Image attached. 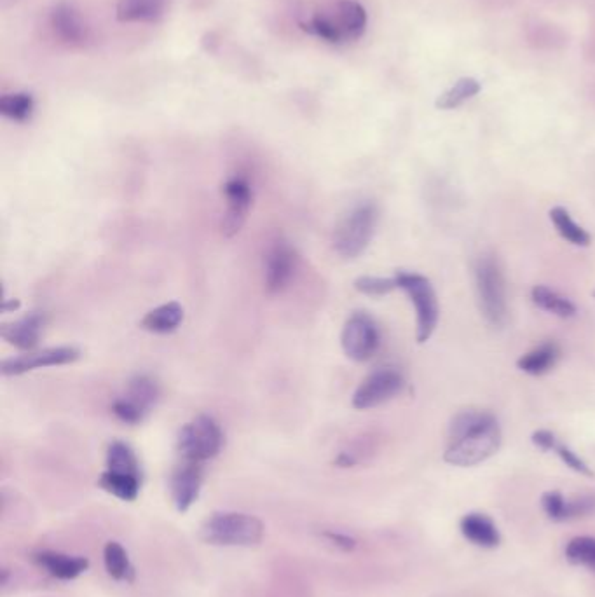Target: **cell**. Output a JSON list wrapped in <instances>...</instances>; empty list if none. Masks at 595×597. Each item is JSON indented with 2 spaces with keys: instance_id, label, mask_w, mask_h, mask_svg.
<instances>
[{
  "instance_id": "cell-20",
  "label": "cell",
  "mask_w": 595,
  "mask_h": 597,
  "mask_svg": "<svg viewBox=\"0 0 595 597\" xmlns=\"http://www.w3.org/2000/svg\"><path fill=\"white\" fill-rule=\"evenodd\" d=\"M168 0H119L117 20L124 23L156 21L165 13Z\"/></svg>"
},
{
  "instance_id": "cell-31",
  "label": "cell",
  "mask_w": 595,
  "mask_h": 597,
  "mask_svg": "<svg viewBox=\"0 0 595 597\" xmlns=\"http://www.w3.org/2000/svg\"><path fill=\"white\" fill-rule=\"evenodd\" d=\"M355 289L362 292L365 296L381 297L390 294L398 289L397 280L393 278H383V276H360L355 282Z\"/></svg>"
},
{
  "instance_id": "cell-3",
  "label": "cell",
  "mask_w": 595,
  "mask_h": 597,
  "mask_svg": "<svg viewBox=\"0 0 595 597\" xmlns=\"http://www.w3.org/2000/svg\"><path fill=\"white\" fill-rule=\"evenodd\" d=\"M379 212L372 201L353 206L336 226L334 250L344 259H356L367 250L376 233Z\"/></svg>"
},
{
  "instance_id": "cell-25",
  "label": "cell",
  "mask_w": 595,
  "mask_h": 597,
  "mask_svg": "<svg viewBox=\"0 0 595 597\" xmlns=\"http://www.w3.org/2000/svg\"><path fill=\"white\" fill-rule=\"evenodd\" d=\"M550 220L554 222L557 233L561 234L562 238L569 241L571 245L589 247L590 241H592L590 234L582 226L576 224L566 208H562V206L552 208L550 210Z\"/></svg>"
},
{
  "instance_id": "cell-5",
  "label": "cell",
  "mask_w": 595,
  "mask_h": 597,
  "mask_svg": "<svg viewBox=\"0 0 595 597\" xmlns=\"http://www.w3.org/2000/svg\"><path fill=\"white\" fill-rule=\"evenodd\" d=\"M224 433L219 423L206 414L185 423L177 437V451L180 458L194 463L213 460L222 451Z\"/></svg>"
},
{
  "instance_id": "cell-6",
  "label": "cell",
  "mask_w": 595,
  "mask_h": 597,
  "mask_svg": "<svg viewBox=\"0 0 595 597\" xmlns=\"http://www.w3.org/2000/svg\"><path fill=\"white\" fill-rule=\"evenodd\" d=\"M395 280H397L398 289L404 290L416 309L418 343L430 341L440 318L437 292L433 289V285L426 276L411 273V271H398Z\"/></svg>"
},
{
  "instance_id": "cell-22",
  "label": "cell",
  "mask_w": 595,
  "mask_h": 597,
  "mask_svg": "<svg viewBox=\"0 0 595 597\" xmlns=\"http://www.w3.org/2000/svg\"><path fill=\"white\" fill-rule=\"evenodd\" d=\"M100 488L105 489L110 495L116 496L119 500L135 501L140 495V486H142V477L130 474H117L105 470L100 477Z\"/></svg>"
},
{
  "instance_id": "cell-7",
  "label": "cell",
  "mask_w": 595,
  "mask_h": 597,
  "mask_svg": "<svg viewBox=\"0 0 595 597\" xmlns=\"http://www.w3.org/2000/svg\"><path fill=\"white\" fill-rule=\"evenodd\" d=\"M381 343V334L372 316L356 311L349 316L341 334L342 350L346 357L355 362H367L376 355Z\"/></svg>"
},
{
  "instance_id": "cell-36",
  "label": "cell",
  "mask_w": 595,
  "mask_h": 597,
  "mask_svg": "<svg viewBox=\"0 0 595 597\" xmlns=\"http://www.w3.org/2000/svg\"><path fill=\"white\" fill-rule=\"evenodd\" d=\"M325 536L329 538L330 542H334V545L341 547L344 550L355 549L356 542L349 536L341 535V533H325Z\"/></svg>"
},
{
  "instance_id": "cell-11",
  "label": "cell",
  "mask_w": 595,
  "mask_h": 597,
  "mask_svg": "<svg viewBox=\"0 0 595 597\" xmlns=\"http://www.w3.org/2000/svg\"><path fill=\"white\" fill-rule=\"evenodd\" d=\"M81 358V351L72 346H58L42 351H30L21 357L7 358L2 364L4 376H20L35 369L44 367H56V365H67L76 362Z\"/></svg>"
},
{
  "instance_id": "cell-12",
  "label": "cell",
  "mask_w": 595,
  "mask_h": 597,
  "mask_svg": "<svg viewBox=\"0 0 595 597\" xmlns=\"http://www.w3.org/2000/svg\"><path fill=\"white\" fill-rule=\"evenodd\" d=\"M203 484V465L182 460L171 475V498L178 512H187L198 500Z\"/></svg>"
},
{
  "instance_id": "cell-15",
  "label": "cell",
  "mask_w": 595,
  "mask_h": 597,
  "mask_svg": "<svg viewBox=\"0 0 595 597\" xmlns=\"http://www.w3.org/2000/svg\"><path fill=\"white\" fill-rule=\"evenodd\" d=\"M34 561L48 571L51 577L60 580H74L89 568L86 557L67 556L60 552H39L35 554Z\"/></svg>"
},
{
  "instance_id": "cell-28",
  "label": "cell",
  "mask_w": 595,
  "mask_h": 597,
  "mask_svg": "<svg viewBox=\"0 0 595 597\" xmlns=\"http://www.w3.org/2000/svg\"><path fill=\"white\" fill-rule=\"evenodd\" d=\"M479 93V81L473 77H463L452 86L451 90L445 91L444 95L438 97L437 107L442 110L458 109L459 105H463L466 100H470Z\"/></svg>"
},
{
  "instance_id": "cell-18",
  "label": "cell",
  "mask_w": 595,
  "mask_h": 597,
  "mask_svg": "<svg viewBox=\"0 0 595 597\" xmlns=\"http://www.w3.org/2000/svg\"><path fill=\"white\" fill-rule=\"evenodd\" d=\"M184 322V308L178 302H166L158 308L151 309L142 318V329L152 334H171Z\"/></svg>"
},
{
  "instance_id": "cell-32",
  "label": "cell",
  "mask_w": 595,
  "mask_h": 597,
  "mask_svg": "<svg viewBox=\"0 0 595 597\" xmlns=\"http://www.w3.org/2000/svg\"><path fill=\"white\" fill-rule=\"evenodd\" d=\"M541 505L545 514L552 519V521H566V505L568 500L559 493V491H548L541 498Z\"/></svg>"
},
{
  "instance_id": "cell-8",
  "label": "cell",
  "mask_w": 595,
  "mask_h": 597,
  "mask_svg": "<svg viewBox=\"0 0 595 597\" xmlns=\"http://www.w3.org/2000/svg\"><path fill=\"white\" fill-rule=\"evenodd\" d=\"M405 379L397 369L383 367L377 371L370 372L367 378L363 379L360 386L356 388L353 395V407L358 411L374 409L379 405L390 402L398 397L404 390Z\"/></svg>"
},
{
  "instance_id": "cell-27",
  "label": "cell",
  "mask_w": 595,
  "mask_h": 597,
  "mask_svg": "<svg viewBox=\"0 0 595 597\" xmlns=\"http://www.w3.org/2000/svg\"><path fill=\"white\" fill-rule=\"evenodd\" d=\"M103 561H105V570L114 580H133V566L130 563L128 552L124 550L123 545L117 542H109L103 549Z\"/></svg>"
},
{
  "instance_id": "cell-14",
  "label": "cell",
  "mask_w": 595,
  "mask_h": 597,
  "mask_svg": "<svg viewBox=\"0 0 595 597\" xmlns=\"http://www.w3.org/2000/svg\"><path fill=\"white\" fill-rule=\"evenodd\" d=\"M42 327H44V315L30 313V315L23 316L16 322L4 325L2 327V337L14 348L30 353L39 344Z\"/></svg>"
},
{
  "instance_id": "cell-33",
  "label": "cell",
  "mask_w": 595,
  "mask_h": 597,
  "mask_svg": "<svg viewBox=\"0 0 595 597\" xmlns=\"http://www.w3.org/2000/svg\"><path fill=\"white\" fill-rule=\"evenodd\" d=\"M112 414L116 416L119 421H123L126 425H138V423H142L147 416H145L144 412L138 411L135 405H131L128 400H124L123 397H117L114 402H112Z\"/></svg>"
},
{
  "instance_id": "cell-9",
  "label": "cell",
  "mask_w": 595,
  "mask_h": 597,
  "mask_svg": "<svg viewBox=\"0 0 595 597\" xmlns=\"http://www.w3.org/2000/svg\"><path fill=\"white\" fill-rule=\"evenodd\" d=\"M226 199V213L222 219V233L226 238H233L240 233L247 222L248 212L254 201V189L245 175H231L222 186Z\"/></svg>"
},
{
  "instance_id": "cell-4",
  "label": "cell",
  "mask_w": 595,
  "mask_h": 597,
  "mask_svg": "<svg viewBox=\"0 0 595 597\" xmlns=\"http://www.w3.org/2000/svg\"><path fill=\"white\" fill-rule=\"evenodd\" d=\"M475 289L482 315L501 329L508 320L507 287L500 264L491 255H482L475 264Z\"/></svg>"
},
{
  "instance_id": "cell-24",
  "label": "cell",
  "mask_w": 595,
  "mask_h": 597,
  "mask_svg": "<svg viewBox=\"0 0 595 597\" xmlns=\"http://www.w3.org/2000/svg\"><path fill=\"white\" fill-rule=\"evenodd\" d=\"M34 110V95L27 91L7 93L0 97V114L14 123H27L34 116Z\"/></svg>"
},
{
  "instance_id": "cell-30",
  "label": "cell",
  "mask_w": 595,
  "mask_h": 597,
  "mask_svg": "<svg viewBox=\"0 0 595 597\" xmlns=\"http://www.w3.org/2000/svg\"><path fill=\"white\" fill-rule=\"evenodd\" d=\"M309 34L316 35L318 39L329 42V44H342L344 37H342L341 30L337 28L336 21L330 16H323V14H316L315 18L308 21V25H304Z\"/></svg>"
},
{
  "instance_id": "cell-21",
  "label": "cell",
  "mask_w": 595,
  "mask_h": 597,
  "mask_svg": "<svg viewBox=\"0 0 595 597\" xmlns=\"http://www.w3.org/2000/svg\"><path fill=\"white\" fill-rule=\"evenodd\" d=\"M121 397L126 398L131 405H135L138 411L144 412L147 416L152 411V407L158 402L159 386L151 376L138 374L128 383L126 393Z\"/></svg>"
},
{
  "instance_id": "cell-35",
  "label": "cell",
  "mask_w": 595,
  "mask_h": 597,
  "mask_svg": "<svg viewBox=\"0 0 595 597\" xmlns=\"http://www.w3.org/2000/svg\"><path fill=\"white\" fill-rule=\"evenodd\" d=\"M533 444L540 447L541 451H555L557 439H555L554 433L548 432V430H538L533 433Z\"/></svg>"
},
{
  "instance_id": "cell-19",
  "label": "cell",
  "mask_w": 595,
  "mask_h": 597,
  "mask_svg": "<svg viewBox=\"0 0 595 597\" xmlns=\"http://www.w3.org/2000/svg\"><path fill=\"white\" fill-rule=\"evenodd\" d=\"M559 357H561L559 346L554 341H547V343L536 346L534 350L527 351L526 355H522L517 360V367L531 376H543L554 369Z\"/></svg>"
},
{
  "instance_id": "cell-26",
  "label": "cell",
  "mask_w": 595,
  "mask_h": 597,
  "mask_svg": "<svg viewBox=\"0 0 595 597\" xmlns=\"http://www.w3.org/2000/svg\"><path fill=\"white\" fill-rule=\"evenodd\" d=\"M107 470L117 474H130L142 477L137 454L126 442L114 440L107 449Z\"/></svg>"
},
{
  "instance_id": "cell-37",
  "label": "cell",
  "mask_w": 595,
  "mask_h": 597,
  "mask_svg": "<svg viewBox=\"0 0 595 597\" xmlns=\"http://www.w3.org/2000/svg\"><path fill=\"white\" fill-rule=\"evenodd\" d=\"M594 299H595V292H594Z\"/></svg>"
},
{
  "instance_id": "cell-17",
  "label": "cell",
  "mask_w": 595,
  "mask_h": 597,
  "mask_svg": "<svg viewBox=\"0 0 595 597\" xmlns=\"http://www.w3.org/2000/svg\"><path fill=\"white\" fill-rule=\"evenodd\" d=\"M337 28L341 30L344 42L358 41L367 28V11L355 0H342L337 6Z\"/></svg>"
},
{
  "instance_id": "cell-34",
  "label": "cell",
  "mask_w": 595,
  "mask_h": 597,
  "mask_svg": "<svg viewBox=\"0 0 595 597\" xmlns=\"http://www.w3.org/2000/svg\"><path fill=\"white\" fill-rule=\"evenodd\" d=\"M555 453L559 454V458H561L564 463H566V467L571 468V470H575L578 474L587 475V477H594V472L590 470L589 465L585 463V461L575 453V451H571L568 446H562V444H557L555 447Z\"/></svg>"
},
{
  "instance_id": "cell-2",
  "label": "cell",
  "mask_w": 595,
  "mask_h": 597,
  "mask_svg": "<svg viewBox=\"0 0 595 597\" xmlns=\"http://www.w3.org/2000/svg\"><path fill=\"white\" fill-rule=\"evenodd\" d=\"M266 528L255 515L219 512L206 519L201 536L206 543L220 547H252L264 540Z\"/></svg>"
},
{
  "instance_id": "cell-16",
  "label": "cell",
  "mask_w": 595,
  "mask_h": 597,
  "mask_svg": "<svg viewBox=\"0 0 595 597\" xmlns=\"http://www.w3.org/2000/svg\"><path fill=\"white\" fill-rule=\"evenodd\" d=\"M461 533L466 540H470L473 545L477 547H484V549H494L496 545H500V531L487 515L484 514H468L461 519Z\"/></svg>"
},
{
  "instance_id": "cell-1",
  "label": "cell",
  "mask_w": 595,
  "mask_h": 597,
  "mask_svg": "<svg viewBox=\"0 0 595 597\" xmlns=\"http://www.w3.org/2000/svg\"><path fill=\"white\" fill-rule=\"evenodd\" d=\"M501 430L491 412L463 411L449 426L444 460L454 467H475L498 453Z\"/></svg>"
},
{
  "instance_id": "cell-23",
  "label": "cell",
  "mask_w": 595,
  "mask_h": 597,
  "mask_svg": "<svg viewBox=\"0 0 595 597\" xmlns=\"http://www.w3.org/2000/svg\"><path fill=\"white\" fill-rule=\"evenodd\" d=\"M531 297L538 308L547 311L550 315L559 318H573L576 315V306L569 301L568 297L561 296L559 292L548 289L545 285H536L531 290Z\"/></svg>"
},
{
  "instance_id": "cell-13",
  "label": "cell",
  "mask_w": 595,
  "mask_h": 597,
  "mask_svg": "<svg viewBox=\"0 0 595 597\" xmlns=\"http://www.w3.org/2000/svg\"><path fill=\"white\" fill-rule=\"evenodd\" d=\"M49 23L56 37L70 46H81L88 39V30L81 14L69 2H58L49 14Z\"/></svg>"
},
{
  "instance_id": "cell-10",
  "label": "cell",
  "mask_w": 595,
  "mask_h": 597,
  "mask_svg": "<svg viewBox=\"0 0 595 597\" xmlns=\"http://www.w3.org/2000/svg\"><path fill=\"white\" fill-rule=\"evenodd\" d=\"M299 254L290 241H274L264 259V285L269 294H281L294 280Z\"/></svg>"
},
{
  "instance_id": "cell-29",
  "label": "cell",
  "mask_w": 595,
  "mask_h": 597,
  "mask_svg": "<svg viewBox=\"0 0 595 597\" xmlns=\"http://www.w3.org/2000/svg\"><path fill=\"white\" fill-rule=\"evenodd\" d=\"M566 559L571 564L595 571V538L592 536L573 538L566 547Z\"/></svg>"
}]
</instances>
